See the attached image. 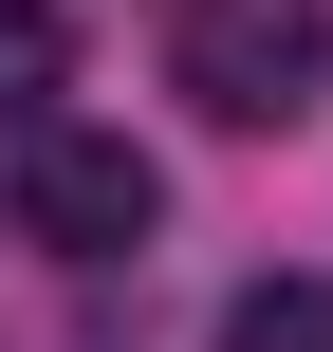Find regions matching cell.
Wrapping results in <instances>:
<instances>
[{
	"instance_id": "obj_1",
	"label": "cell",
	"mask_w": 333,
	"mask_h": 352,
	"mask_svg": "<svg viewBox=\"0 0 333 352\" xmlns=\"http://www.w3.org/2000/svg\"><path fill=\"white\" fill-rule=\"evenodd\" d=\"M167 74L204 130H297L333 74V0H185L167 19Z\"/></svg>"
},
{
	"instance_id": "obj_4",
	"label": "cell",
	"mask_w": 333,
	"mask_h": 352,
	"mask_svg": "<svg viewBox=\"0 0 333 352\" xmlns=\"http://www.w3.org/2000/svg\"><path fill=\"white\" fill-rule=\"evenodd\" d=\"M222 352H333V278H241L222 297Z\"/></svg>"
},
{
	"instance_id": "obj_3",
	"label": "cell",
	"mask_w": 333,
	"mask_h": 352,
	"mask_svg": "<svg viewBox=\"0 0 333 352\" xmlns=\"http://www.w3.org/2000/svg\"><path fill=\"white\" fill-rule=\"evenodd\" d=\"M56 74H74V19H56V0H0V130H37Z\"/></svg>"
},
{
	"instance_id": "obj_2",
	"label": "cell",
	"mask_w": 333,
	"mask_h": 352,
	"mask_svg": "<svg viewBox=\"0 0 333 352\" xmlns=\"http://www.w3.org/2000/svg\"><path fill=\"white\" fill-rule=\"evenodd\" d=\"M148 223H167V167L130 148V130H19V241H56V260H148Z\"/></svg>"
}]
</instances>
